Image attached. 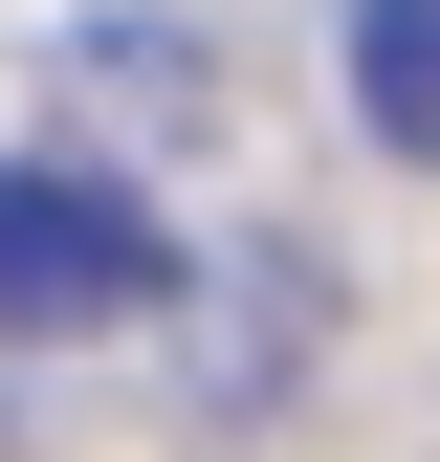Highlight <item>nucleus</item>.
<instances>
[{
	"mask_svg": "<svg viewBox=\"0 0 440 462\" xmlns=\"http://www.w3.org/2000/svg\"><path fill=\"white\" fill-rule=\"evenodd\" d=\"M154 286H177V243H154V199L67 177V154H0V330H133Z\"/></svg>",
	"mask_w": 440,
	"mask_h": 462,
	"instance_id": "obj_1",
	"label": "nucleus"
},
{
	"mask_svg": "<svg viewBox=\"0 0 440 462\" xmlns=\"http://www.w3.org/2000/svg\"><path fill=\"white\" fill-rule=\"evenodd\" d=\"M353 110L397 154H440V0H353Z\"/></svg>",
	"mask_w": 440,
	"mask_h": 462,
	"instance_id": "obj_2",
	"label": "nucleus"
}]
</instances>
